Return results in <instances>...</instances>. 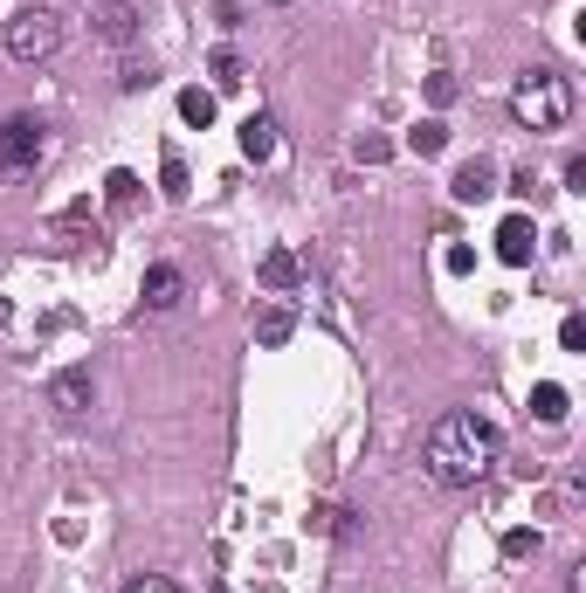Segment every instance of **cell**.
Listing matches in <instances>:
<instances>
[{
	"label": "cell",
	"instance_id": "cell-1",
	"mask_svg": "<svg viewBox=\"0 0 586 593\" xmlns=\"http://www.w3.org/2000/svg\"><path fill=\"white\" fill-rule=\"evenodd\" d=\"M497 449H504V435L483 415H469V407H455V415H442L435 428H428L421 462H428V476H435L442 490H476L483 476H490Z\"/></svg>",
	"mask_w": 586,
	"mask_h": 593
},
{
	"label": "cell",
	"instance_id": "cell-2",
	"mask_svg": "<svg viewBox=\"0 0 586 593\" xmlns=\"http://www.w3.org/2000/svg\"><path fill=\"white\" fill-rule=\"evenodd\" d=\"M511 118L524 132H559V124L573 118V84L552 76V69H524L518 90H511Z\"/></svg>",
	"mask_w": 586,
	"mask_h": 593
},
{
	"label": "cell",
	"instance_id": "cell-3",
	"mask_svg": "<svg viewBox=\"0 0 586 593\" xmlns=\"http://www.w3.org/2000/svg\"><path fill=\"white\" fill-rule=\"evenodd\" d=\"M48 160V124L35 111L0 118V179H35Z\"/></svg>",
	"mask_w": 586,
	"mask_h": 593
},
{
	"label": "cell",
	"instance_id": "cell-4",
	"mask_svg": "<svg viewBox=\"0 0 586 593\" xmlns=\"http://www.w3.org/2000/svg\"><path fill=\"white\" fill-rule=\"evenodd\" d=\"M56 48H63V14L56 8H21L8 21V56L14 63L42 69V63H56Z\"/></svg>",
	"mask_w": 586,
	"mask_h": 593
},
{
	"label": "cell",
	"instance_id": "cell-5",
	"mask_svg": "<svg viewBox=\"0 0 586 593\" xmlns=\"http://www.w3.org/2000/svg\"><path fill=\"white\" fill-rule=\"evenodd\" d=\"M90 400H97V380H90V366H63V373H48V407H56L63 421L90 415Z\"/></svg>",
	"mask_w": 586,
	"mask_h": 593
},
{
	"label": "cell",
	"instance_id": "cell-6",
	"mask_svg": "<svg viewBox=\"0 0 586 593\" xmlns=\"http://www.w3.org/2000/svg\"><path fill=\"white\" fill-rule=\"evenodd\" d=\"M449 194H455V200H490V194H497V160H490V152L463 160V166H455V179H449Z\"/></svg>",
	"mask_w": 586,
	"mask_h": 593
},
{
	"label": "cell",
	"instance_id": "cell-7",
	"mask_svg": "<svg viewBox=\"0 0 586 593\" xmlns=\"http://www.w3.org/2000/svg\"><path fill=\"white\" fill-rule=\"evenodd\" d=\"M139 297H145V311H173V304L187 297V276L173 270V263H152L145 283H139Z\"/></svg>",
	"mask_w": 586,
	"mask_h": 593
},
{
	"label": "cell",
	"instance_id": "cell-8",
	"mask_svg": "<svg viewBox=\"0 0 586 593\" xmlns=\"http://www.w3.org/2000/svg\"><path fill=\"white\" fill-rule=\"evenodd\" d=\"M90 35H97V42H118V48H124V42L139 35V8H132V0H104V8L90 14Z\"/></svg>",
	"mask_w": 586,
	"mask_h": 593
},
{
	"label": "cell",
	"instance_id": "cell-9",
	"mask_svg": "<svg viewBox=\"0 0 586 593\" xmlns=\"http://www.w3.org/2000/svg\"><path fill=\"white\" fill-rule=\"evenodd\" d=\"M531 249H539V228H531L524 215H511V221L497 228V255H504L511 270H518V263H531Z\"/></svg>",
	"mask_w": 586,
	"mask_h": 593
},
{
	"label": "cell",
	"instance_id": "cell-10",
	"mask_svg": "<svg viewBox=\"0 0 586 593\" xmlns=\"http://www.w3.org/2000/svg\"><path fill=\"white\" fill-rule=\"evenodd\" d=\"M242 152H248L256 166H263V160H276V124H269L263 111H256V118H242Z\"/></svg>",
	"mask_w": 586,
	"mask_h": 593
},
{
	"label": "cell",
	"instance_id": "cell-11",
	"mask_svg": "<svg viewBox=\"0 0 586 593\" xmlns=\"http://www.w3.org/2000/svg\"><path fill=\"white\" fill-rule=\"evenodd\" d=\"M297 276H303L297 249H269V255H263V290H290Z\"/></svg>",
	"mask_w": 586,
	"mask_h": 593
},
{
	"label": "cell",
	"instance_id": "cell-12",
	"mask_svg": "<svg viewBox=\"0 0 586 593\" xmlns=\"http://www.w3.org/2000/svg\"><path fill=\"white\" fill-rule=\"evenodd\" d=\"M407 152H414V160H435V152H449V124H442V118H421L414 132H407Z\"/></svg>",
	"mask_w": 586,
	"mask_h": 593
},
{
	"label": "cell",
	"instance_id": "cell-13",
	"mask_svg": "<svg viewBox=\"0 0 586 593\" xmlns=\"http://www.w3.org/2000/svg\"><path fill=\"white\" fill-rule=\"evenodd\" d=\"M566 407H573V400H566V386H552V380H545V386H531V415H539L545 428L566 421Z\"/></svg>",
	"mask_w": 586,
	"mask_h": 593
},
{
	"label": "cell",
	"instance_id": "cell-14",
	"mask_svg": "<svg viewBox=\"0 0 586 593\" xmlns=\"http://www.w3.org/2000/svg\"><path fill=\"white\" fill-rule=\"evenodd\" d=\"M180 118L194 124V132H208V124H214V90H200V84L180 90Z\"/></svg>",
	"mask_w": 586,
	"mask_h": 593
},
{
	"label": "cell",
	"instance_id": "cell-15",
	"mask_svg": "<svg viewBox=\"0 0 586 593\" xmlns=\"http://www.w3.org/2000/svg\"><path fill=\"white\" fill-rule=\"evenodd\" d=\"M104 200H111L118 215H124V208H139V173H132V166H118V173L104 179Z\"/></svg>",
	"mask_w": 586,
	"mask_h": 593
},
{
	"label": "cell",
	"instance_id": "cell-16",
	"mask_svg": "<svg viewBox=\"0 0 586 593\" xmlns=\"http://www.w3.org/2000/svg\"><path fill=\"white\" fill-rule=\"evenodd\" d=\"M187 187H194L187 160H180V152H166V160H159V194H166V200H187Z\"/></svg>",
	"mask_w": 586,
	"mask_h": 593
},
{
	"label": "cell",
	"instance_id": "cell-17",
	"mask_svg": "<svg viewBox=\"0 0 586 593\" xmlns=\"http://www.w3.org/2000/svg\"><path fill=\"white\" fill-rule=\"evenodd\" d=\"M208 76H214V90H242V56H235V48H214V63H208Z\"/></svg>",
	"mask_w": 586,
	"mask_h": 593
},
{
	"label": "cell",
	"instance_id": "cell-18",
	"mask_svg": "<svg viewBox=\"0 0 586 593\" xmlns=\"http://www.w3.org/2000/svg\"><path fill=\"white\" fill-rule=\"evenodd\" d=\"M290 331H297V318L284 311V304H276V311H263V325H256V339H263V345H290Z\"/></svg>",
	"mask_w": 586,
	"mask_h": 593
},
{
	"label": "cell",
	"instance_id": "cell-19",
	"mask_svg": "<svg viewBox=\"0 0 586 593\" xmlns=\"http://www.w3.org/2000/svg\"><path fill=\"white\" fill-rule=\"evenodd\" d=\"M539 546H545V531H531V525L504 531V552H511V559H539Z\"/></svg>",
	"mask_w": 586,
	"mask_h": 593
},
{
	"label": "cell",
	"instance_id": "cell-20",
	"mask_svg": "<svg viewBox=\"0 0 586 593\" xmlns=\"http://www.w3.org/2000/svg\"><path fill=\"white\" fill-rule=\"evenodd\" d=\"M352 160H360V166H387L394 145H387V139H360V145H352Z\"/></svg>",
	"mask_w": 586,
	"mask_h": 593
},
{
	"label": "cell",
	"instance_id": "cell-21",
	"mask_svg": "<svg viewBox=\"0 0 586 593\" xmlns=\"http://www.w3.org/2000/svg\"><path fill=\"white\" fill-rule=\"evenodd\" d=\"M428 105H435V111H442V105H455V76H449V69L428 76Z\"/></svg>",
	"mask_w": 586,
	"mask_h": 593
},
{
	"label": "cell",
	"instance_id": "cell-22",
	"mask_svg": "<svg viewBox=\"0 0 586 593\" xmlns=\"http://www.w3.org/2000/svg\"><path fill=\"white\" fill-rule=\"evenodd\" d=\"M559 345H566V352H586V318H579V311L559 325Z\"/></svg>",
	"mask_w": 586,
	"mask_h": 593
},
{
	"label": "cell",
	"instance_id": "cell-23",
	"mask_svg": "<svg viewBox=\"0 0 586 593\" xmlns=\"http://www.w3.org/2000/svg\"><path fill=\"white\" fill-rule=\"evenodd\" d=\"M124 593H180V586H173L166 573H139V580H132V586H124Z\"/></svg>",
	"mask_w": 586,
	"mask_h": 593
},
{
	"label": "cell",
	"instance_id": "cell-24",
	"mask_svg": "<svg viewBox=\"0 0 586 593\" xmlns=\"http://www.w3.org/2000/svg\"><path fill=\"white\" fill-rule=\"evenodd\" d=\"M566 194H586V152H573V160H566Z\"/></svg>",
	"mask_w": 586,
	"mask_h": 593
},
{
	"label": "cell",
	"instance_id": "cell-25",
	"mask_svg": "<svg viewBox=\"0 0 586 593\" xmlns=\"http://www.w3.org/2000/svg\"><path fill=\"white\" fill-rule=\"evenodd\" d=\"M152 84V69L145 63H124V76H118V90H145Z\"/></svg>",
	"mask_w": 586,
	"mask_h": 593
},
{
	"label": "cell",
	"instance_id": "cell-26",
	"mask_svg": "<svg viewBox=\"0 0 586 593\" xmlns=\"http://www.w3.org/2000/svg\"><path fill=\"white\" fill-rule=\"evenodd\" d=\"M469 270H476V249L455 242V249H449V276H469Z\"/></svg>",
	"mask_w": 586,
	"mask_h": 593
},
{
	"label": "cell",
	"instance_id": "cell-27",
	"mask_svg": "<svg viewBox=\"0 0 586 593\" xmlns=\"http://www.w3.org/2000/svg\"><path fill=\"white\" fill-rule=\"evenodd\" d=\"M566 593H586V565H573V573H566Z\"/></svg>",
	"mask_w": 586,
	"mask_h": 593
},
{
	"label": "cell",
	"instance_id": "cell-28",
	"mask_svg": "<svg viewBox=\"0 0 586 593\" xmlns=\"http://www.w3.org/2000/svg\"><path fill=\"white\" fill-rule=\"evenodd\" d=\"M8 325H14V304H8V297H0V331H8Z\"/></svg>",
	"mask_w": 586,
	"mask_h": 593
},
{
	"label": "cell",
	"instance_id": "cell-29",
	"mask_svg": "<svg viewBox=\"0 0 586 593\" xmlns=\"http://www.w3.org/2000/svg\"><path fill=\"white\" fill-rule=\"evenodd\" d=\"M269 8H290V0H269Z\"/></svg>",
	"mask_w": 586,
	"mask_h": 593
}]
</instances>
